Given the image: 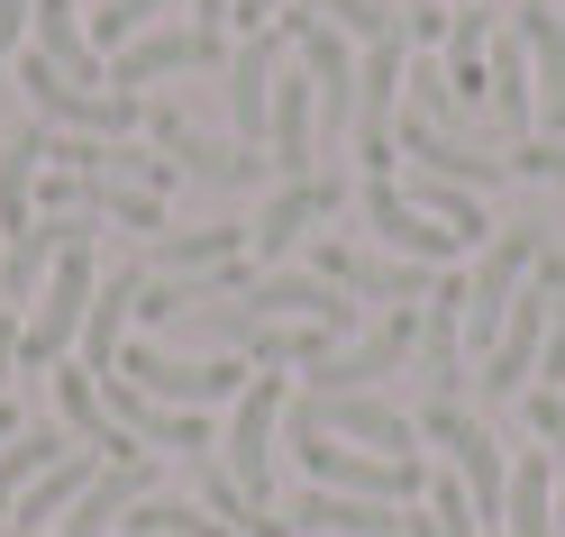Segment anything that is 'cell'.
I'll return each mask as SVG.
<instances>
[{
  "label": "cell",
  "instance_id": "cell-1",
  "mask_svg": "<svg viewBox=\"0 0 565 537\" xmlns=\"http://www.w3.org/2000/svg\"><path fill=\"white\" fill-rule=\"evenodd\" d=\"M282 447L301 455V474L320 483V492H356V501H419L429 492V474H419V455H365V447H347V438H329L320 419H310V401H292L282 410Z\"/></svg>",
  "mask_w": 565,
  "mask_h": 537
},
{
  "label": "cell",
  "instance_id": "cell-2",
  "mask_svg": "<svg viewBox=\"0 0 565 537\" xmlns=\"http://www.w3.org/2000/svg\"><path fill=\"white\" fill-rule=\"evenodd\" d=\"M92 292H100V265H92V237H74L46 265L38 301H28V319H19V374H55L64 355H74L83 319H92Z\"/></svg>",
  "mask_w": 565,
  "mask_h": 537
},
{
  "label": "cell",
  "instance_id": "cell-3",
  "mask_svg": "<svg viewBox=\"0 0 565 537\" xmlns=\"http://www.w3.org/2000/svg\"><path fill=\"white\" fill-rule=\"evenodd\" d=\"M282 410H292L282 365H256V383L237 391V419H228V438H220V464H228V483L246 492V511H274V438H282Z\"/></svg>",
  "mask_w": 565,
  "mask_h": 537
},
{
  "label": "cell",
  "instance_id": "cell-4",
  "mask_svg": "<svg viewBox=\"0 0 565 537\" xmlns=\"http://www.w3.org/2000/svg\"><path fill=\"white\" fill-rule=\"evenodd\" d=\"M539 256H547V228H539V219H502V237L475 256V282H466V346H475V355H492L511 301L529 292V273H539Z\"/></svg>",
  "mask_w": 565,
  "mask_h": 537
},
{
  "label": "cell",
  "instance_id": "cell-5",
  "mask_svg": "<svg viewBox=\"0 0 565 537\" xmlns=\"http://www.w3.org/2000/svg\"><path fill=\"white\" fill-rule=\"evenodd\" d=\"M419 438H438V447L456 455V474H466L475 511H483V537H492V528H502V511H511V464H502V438H492L483 419H466L456 401H429V410H419Z\"/></svg>",
  "mask_w": 565,
  "mask_h": 537
},
{
  "label": "cell",
  "instance_id": "cell-6",
  "mask_svg": "<svg viewBox=\"0 0 565 537\" xmlns=\"http://www.w3.org/2000/svg\"><path fill=\"white\" fill-rule=\"evenodd\" d=\"M19 83H28V100H38V119H46V128H74V137H128V128H147V100H128V92H92V83H64L46 55H28V64H19Z\"/></svg>",
  "mask_w": 565,
  "mask_h": 537
},
{
  "label": "cell",
  "instance_id": "cell-7",
  "mask_svg": "<svg viewBox=\"0 0 565 537\" xmlns=\"http://www.w3.org/2000/svg\"><path fill=\"white\" fill-rule=\"evenodd\" d=\"M365 228H374L383 246H393L402 265H429V273H447L456 256H475V246L456 237V228H438L429 210H419V201L393 183V173H365Z\"/></svg>",
  "mask_w": 565,
  "mask_h": 537
},
{
  "label": "cell",
  "instance_id": "cell-8",
  "mask_svg": "<svg viewBox=\"0 0 565 537\" xmlns=\"http://www.w3.org/2000/svg\"><path fill=\"white\" fill-rule=\"evenodd\" d=\"M237 46L220 37V28H147L137 46L110 55V92L147 100V83H173V74H210V64H228Z\"/></svg>",
  "mask_w": 565,
  "mask_h": 537
},
{
  "label": "cell",
  "instance_id": "cell-9",
  "mask_svg": "<svg viewBox=\"0 0 565 537\" xmlns=\"http://www.w3.org/2000/svg\"><path fill=\"white\" fill-rule=\"evenodd\" d=\"M147 137L173 155V173H192V183H210V192H246L256 173H274L265 147H220V137H201L183 110H164V100H147Z\"/></svg>",
  "mask_w": 565,
  "mask_h": 537
},
{
  "label": "cell",
  "instance_id": "cell-10",
  "mask_svg": "<svg viewBox=\"0 0 565 537\" xmlns=\"http://www.w3.org/2000/svg\"><path fill=\"white\" fill-rule=\"evenodd\" d=\"M411 355H419V301L393 310L383 329H365L356 346H329L320 365H301V374H310V391H374L383 374H402Z\"/></svg>",
  "mask_w": 565,
  "mask_h": 537
},
{
  "label": "cell",
  "instance_id": "cell-11",
  "mask_svg": "<svg viewBox=\"0 0 565 537\" xmlns=\"http://www.w3.org/2000/svg\"><path fill=\"white\" fill-rule=\"evenodd\" d=\"M320 83L310 74H274V119H265V164L274 183H310L320 173Z\"/></svg>",
  "mask_w": 565,
  "mask_h": 537
},
{
  "label": "cell",
  "instance_id": "cell-12",
  "mask_svg": "<svg viewBox=\"0 0 565 537\" xmlns=\"http://www.w3.org/2000/svg\"><path fill=\"white\" fill-rule=\"evenodd\" d=\"M329 210H338V173H310V183H274V201L256 210V246H246V256H256V273H282V256L320 237Z\"/></svg>",
  "mask_w": 565,
  "mask_h": 537
},
{
  "label": "cell",
  "instance_id": "cell-13",
  "mask_svg": "<svg viewBox=\"0 0 565 537\" xmlns=\"http://www.w3.org/2000/svg\"><path fill=\"white\" fill-rule=\"evenodd\" d=\"M419 374H429V401H456L466 391V282L438 273L429 301H419Z\"/></svg>",
  "mask_w": 565,
  "mask_h": 537
},
{
  "label": "cell",
  "instance_id": "cell-14",
  "mask_svg": "<svg viewBox=\"0 0 565 537\" xmlns=\"http://www.w3.org/2000/svg\"><path fill=\"white\" fill-rule=\"evenodd\" d=\"M310 419L329 428L347 447H374V455H419V419H402L393 401H374V391H301Z\"/></svg>",
  "mask_w": 565,
  "mask_h": 537
},
{
  "label": "cell",
  "instance_id": "cell-15",
  "mask_svg": "<svg viewBox=\"0 0 565 537\" xmlns=\"http://www.w3.org/2000/svg\"><path fill=\"white\" fill-rule=\"evenodd\" d=\"M320 282H338L347 301H429V265H383V256H365V246H347V237H320Z\"/></svg>",
  "mask_w": 565,
  "mask_h": 537
},
{
  "label": "cell",
  "instance_id": "cell-16",
  "mask_svg": "<svg viewBox=\"0 0 565 537\" xmlns=\"http://www.w3.org/2000/svg\"><path fill=\"white\" fill-rule=\"evenodd\" d=\"M55 419L74 428V438H83L100 464H137V455H147V447H137L128 428L110 419V401H100V383H92V365H83V355H74V365H55Z\"/></svg>",
  "mask_w": 565,
  "mask_h": 537
},
{
  "label": "cell",
  "instance_id": "cell-17",
  "mask_svg": "<svg viewBox=\"0 0 565 537\" xmlns=\"http://www.w3.org/2000/svg\"><path fill=\"white\" fill-rule=\"evenodd\" d=\"M402 519L411 511H393V501H356V492H320V483L282 511L292 537H402Z\"/></svg>",
  "mask_w": 565,
  "mask_h": 537
},
{
  "label": "cell",
  "instance_id": "cell-18",
  "mask_svg": "<svg viewBox=\"0 0 565 537\" xmlns=\"http://www.w3.org/2000/svg\"><path fill=\"white\" fill-rule=\"evenodd\" d=\"M511 28L529 46V74H539V110H547V137L565 128V10L556 0H511Z\"/></svg>",
  "mask_w": 565,
  "mask_h": 537
},
{
  "label": "cell",
  "instance_id": "cell-19",
  "mask_svg": "<svg viewBox=\"0 0 565 537\" xmlns=\"http://www.w3.org/2000/svg\"><path fill=\"white\" fill-rule=\"evenodd\" d=\"M147 492H156V464H147V455H137V464H100L92 492L74 501V511H64V528H55V537H110V528H119Z\"/></svg>",
  "mask_w": 565,
  "mask_h": 537
},
{
  "label": "cell",
  "instance_id": "cell-20",
  "mask_svg": "<svg viewBox=\"0 0 565 537\" xmlns=\"http://www.w3.org/2000/svg\"><path fill=\"white\" fill-rule=\"evenodd\" d=\"M246 246H256V228H237V219L164 228V237H156V256H147V273H220V265H256Z\"/></svg>",
  "mask_w": 565,
  "mask_h": 537
},
{
  "label": "cell",
  "instance_id": "cell-21",
  "mask_svg": "<svg viewBox=\"0 0 565 537\" xmlns=\"http://www.w3.org/2000/svg\"><path fill=\"white\" fill-rule=\"evenodd\" d=\"M38 173H46V119L19 128L10 147H0V237H10V246L38 228Z\"/></svg>",
  "mask_w": 565,
  "mask_h": 537
},
{
  "label": "cell",
  "instance_id": "cell-22",
  "mask_svg": "<svg viewBox=\"0 0 565 537\" xmlns=\"http://www.w3.org/2000/svg\"><path fill=\"white\" fill-rule=\"evenodd\" d=\"M83 438H74V428H19V438L10 447H0V528H10L19 519V492L28 483H38V474H55V464L64 455H74Z\"/></svg>",
  "mask_w": 565,
  "mask_h": 537
},
{
  "label": "cell",
  "instance_id": "cell-23",
  "mask_svg": "<svg viewBox=\"0 0 565 537\" xmlns=\"http://www.w3.org/2000/svg\"><path fill=\"white\" fill-rule=\"evenodd\" d=\"M492 92H483V110L502 119V128H529L539 119V74H529V46H520V28H492Z\"/></svg>",
  "mask_w": 565,
  "mask_h": 537
},
{
  "label": "cell",
  "instance_id": "cell-24",
  "mask_svg": "<svg viewBox=\"0 0 565 537\" xmlns=\"http://www.w3.org/2000/svg\"><path fill=\"white\" fill-rule=\"evenodd\" d=\"M92 474H100V455H92V447H74V455H64V464H55V474H38V483H28V492H19V519H10V528H28V537H38L46 519L64 528V511H74V501L92 492Z\"/></svg>",
  "mask_w": 565,
  "mask_h": 537
},
{
  "label": "cell",
  "instance_id": "cell-25",
  "mask_svg": "<svg viewBox=\"0 0 565 537\" xmlns=\"http://www.w3.org/2000/svg\"><path fill=\"white\" fill-rule=\"evenodd\" d=\"M492 537H556V464L547 455H520L511 464V511Z\"/></svg>",
  "mask_w": 565,
  "mask_h": 537
},
{
  "label": "cell",
  "instance_id": "cell-26",
  "mask_svg": "<svg viewBox=\"0 0 565 537\" xmlns=\"http://www.w3.org/2000/svg\"><path fill=\"white\" fill-rule=\"evenodd\" d=\"M310 10H320L338 37H356V46H411V10H393V0H310Z\"/></svg>",
  "mask_w": 565,
  "mask_h": 537
},
{
  "label": "cell",
  "instance_id": "cell-27",
  "mask_svg": "<svg viewBox=\"0 0 565 537\" xmlns=\"http://www.w3.org/2000/svg\"><path fill=\"white\" fill-rule=\"evenodd\" d=\"M164 10H192V0H100V10H92V46H100V55H119V46L147 37Z\"/></svg>",
  "mask_w": 565,
  "mask_h": 537
},
{
  "label": "cell",
  "instance_id": "cell-28",
  "mask_svg": "<svg viewBox=\"0 0 565 537\" xmlns=\"http://www.w3.org/2000/svg\"><path fill=\"white\" fill-rule=\"evenodd\" d=\"M429 519H438V537H483V511H475L466 474H438L429 483Z\"/></svg>",
  "mask_w": 565,
  "mask_h": 537
},
{
  "label": "cell",
  "instance_id": "cell-29",
  "mask_svg": "<svg viewBox=\"0 0 565 537\" xmlns=\"http://www.w3.org/2000/svg\"><path fill=\"white\" fill-rule=\"evenodd\" d=\"M511 183H565V137H529L511 155Z\"/></svg>",
  "mask_w": 565,
  "mask_h": 537
},
{
  "label": "cell",
  "instance_id": "cell-30",
  "mask_svg": "<svg viewBox=\"0 0 565 537\" xmlns=\"http://www.w3.org/2000/svg\"><path fill=\"white\" fill-rule=\"evenodd\" d=\"M529 428L556 447V438H565V391H529Z\"/></svg>",
  "mask_w": 565,
  "mask_h": 537
},
{
  "label": "cell",
  "instance_id": "cell-31",
  "mask_svg": "<svg viewBox=\"0 0 565 537\" xmlns=\"http://www.w3.org/2000/svg\"><path fill=\"white\" fill-rule=\"evenodd\" d=\"M28 19H38V0H0V55H19V37H28Z\"/></svg>",
  "mask_w": 565,
  "mask_h": 537
},
{
  "label": "cell",
  "instance_id": "cell-32",
  "mask_svg": "<svg viewBox=\"0 0 565 537\" xmlns=\"http://www.w3.org/2000/svg\"><path fill=\"white\" fill-rule=\"evenodd\" d=\"M282 10H292V0H237V10H228V19H237V28H246V37H256V28H274V19H282Z\"/></svg>",
  "mask_w": 565,
  "mask_h": 537
},
{
  "label": "cell",
  "instance_id": "cell-33",
  "mask_svg": "<svg viewBox=\"0 0 565 537\" xmlns=\"http://www.w3.org/2000/svg\"><path fill=\"white\" fill-rule=\"evenodd\" d=\"M10 374H19V301L0 310V383H10Z\"/></svg>",
  "mask_w": 565,
  "mask_h": 537
},
{
  "label": "cell",
  "instance_id": "cell-34",
  "mask_svg": "<svg viewBox=\"0 0 565 537\" xmlns=\"http://www.w3.org/2000/svg\"><path fill=\"white\" fill-rule=\"evenodd\" d=\"M547 464H556V537H565V438L547 447Z\"/></svg>",
  "mask_w": 565,
  "mask_h": 537
},
{
  "label": "cell",
  "instance_id": "cell-35",
  "mask_svg": "<svg viewBox=\"0 0 565 537\" xmlns=\"http://www.w3.org/2000/svg\"><path fill=\"white\" fill-rule=\"evenodd\" d=\"M228 10H237V0H192V28H220Z\"/></svg>",
  "mask_w": 565,
  "mask_h": 537
},
{
  "label": "cell",
  "instance_id": "cell-36",
  "mask_svg": "<svg viewBox=\"0 0 565 537\" xmlns=\"http://www.w3.org/2000/svg\"><path fill=\"white\" fill-rule=\"evenodd\" d=\"M0 310H10V292H0Z\"/></svg>",
  "mask_w": 565,
  "mask_h": 537
},
{
  "label": "cell",
  "instance_id": "cell-37",
  "mask_svg": "<svg viewBox=\"0 0 565 537\" xmlns=\"http://www.w3.org/2000/svg\"><path fill=\"white\" fill-rule=\"evenodd\" d=\"M556 10H565V0H556Z\"/></svg>",
  "mask_w": 565,
  "mask_h": 537
}]
</instances>
